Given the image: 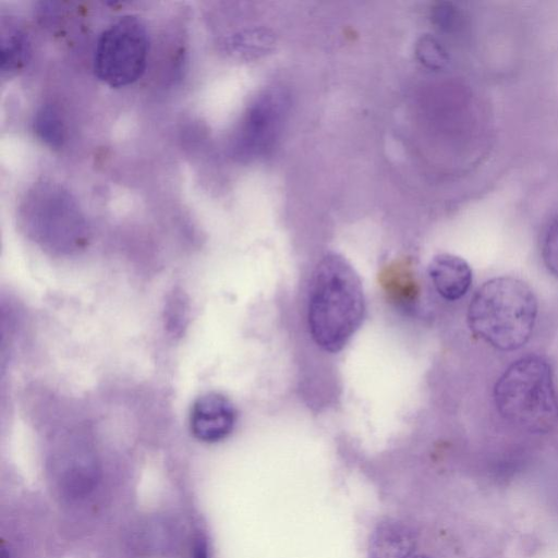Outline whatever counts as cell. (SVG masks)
Returning <instances> with one entry per match:
<instances>
[{
	"label": "cell",
	"instance_id": "1",
	"mask_svg": "<svg viewBox=\"0 0 558 558\" xmlns=\"http://www.w3.org/2000/svg\"><path fill=\"white\" fill-rule=\"evenodd\" d=\"M361 279L337 253H327L315 266L307 291L306 319L314 343L338 353L361 327L365 316Z\"/></svg>",
	"mask_w": 558,
	"mask_h": 558
},
{
	"label": "cell",
	"instance_id": "2",
	"mask_svg": "<svg viewBox=\"0 0 558 558\" xmlns=\"http://www.w3.org/2000/svg\"><path fill=\"white\" fill-rule=\"evenodd\" d=\"M538 313L537 299L524 281L495 277L474 293L466 320L474 336L500 351L522 348L531 338Z\"/></svg>",
	"mask_w": 558,
	"mask_h": 558
},
{
	"label": "cell",
	"instance_id": "3",
	"mask_svg": "<svg viewBox=\"0 0 558 558\" xmlns=\"http://www.w3.org/2000/svg\"><path fill=\"white\" fill-rule=\"evenodd\" d=\"M494 402L512 426L531 434L550 432L558 424V393L548 361L536 354L513 361L495 384Z\"/></svg>",
	"mask_w": 558,
	"mask_h": 558
},
{
	"label": "cell",
	"instance_id": "4",
	"mask_svg": "<svg viewBox=\"0 0 558 558\" xmlns=\"http://www.w3.org/2000/svg\"><path fill=\"white\" fill-rule=\"evenodd\" d=\"M20 219L27 236L51 254L80 253L89 240V228L80 204L58 183L34 185L22 202Z\"/></svg>",
	"mask_w": 558,
	"mask_h": 558
},
{
	"label": "cell",
	"instance_id": "5",
	"mask_svg": "<svg viewBox=\"0 0 558 558\" xmlns=\"http://www.w3.org/2000/svg\"><path fill=\"white\" fill-rule=\"evenodd\" d=\"M149 39L145 25L136 16L125 15L100 34L94 54L97 77L110 87H125L145 72Z\"/></svg>",
	"mask_w": 558,
	"mask_h": 558
},
{
	"label": "cell",
	"instance_id": "6",
	"mask_svg": "<svg viewBox=\"0 0 558 558\" xmlns=\"http://www.w3.org/2000/svg\"><path fill=\"white\" fill-rule=\"evenodd\" d=\"M287 97L267 92L248 107L234 137L233 151L248 160L265 155L277 140L287 112Z\"/></svg>",
	"mask_w": 558,
	"mask_h": 558
},
{
	"label": "cell",
	"instance_id": "7",
	"mask_svg": "<svg viewBox=\"0 0 558 558\" xmlns=\"http://www.w3.org/2000/svg\"><path fill=\"white\" fill-rule=\"evenodd\" d=\"M236 417V409L228 397L207 392L198 397L191 408L190 428L196 439L217 442L232 433Z\"/></svg>",
	"mask_w": 558,
	"mask_h": 558
},
{
	"label": "cell",
	"instance_id": "8",
	"mask_svg": "<svg viewBox=\"0 0 558 558\" xmlns=\"http://www.w3.org/2000/svg\"><path fill=\"white\" fill-rule=\"evenodd\" d=\"M428 276L437 293L447 301L462 299L472 286L473 275L470 265L462 257L441 253L430 260Z\"/></svg>",
	"mask_w": 558,
	"mask_h": 558
},
{
	"label": "cell",
	"instance_id": "9",
	"mask_svg": "<svg viewBox=\"0 0 558 558\" xmlns=\"http://www.w3.org/2000/svg\"><path fill=\"white\" fill-rule=\"evenodd\" d=\"M417 551L413 531L397 520L380 522L372 533L368 558H409Z\"/></svg>",
	"mask_w": 558,
	"mask_h": 558
},
{
	"label": "cell",
	"instance_id": "10",
	"mask_svg": "<svg viewBox=\"0 0 558 558\" xmlns=\"http://www.w3.org/2000/svg\"><path fill=\"white\" fill-rule=\"evenodd\" d=\"M380 284L395 302L412 303L418 295V284L411 267L404 263H392L379 275Z\"/></svg>",
	"mask_w": 558,
	"mask_h": 558
},
{
	"label": "cell",
	"instance_id": "11",
	"mask_svg": "<svg viewBox=\"0 0 558 558\" xmlns=\"http://www.w3.org/2000/svg\"><path fill=\"white\" fill-rule=\"evenodd\" d=\"M29 56V41L26 34L19 28L2 31L0 69L2 76H10L21 70Z\"/></svg>",
	"mask_w": 558,
	"mask_h": 558
},
{
	"label": "cell",
	"instance_id": "12",
	"mask_svg": "<svg viewBox=\"0 0 558 558\" xmlns=\"http://www.w3.org/2000/svg\"><path fill=\"white\" fill-rule=\"evenodd\" d=\"M34 131L46 145L52 148L62 146L65 140V124L59 109L45 105L34 119Z\"/></svg>",
	"mask_w": 558,
	"mask_h": 558
},
{
	"label": "cell",
	"instance_id": "13",
	"mask_svg": "<svg viewBox=\"0 0 558 558\" xmlns=\"http://www.w3.org/2000/svg\"><path fill=\"white\" fill-rule=\"evenodd\" d=\"M416 59L426 68L439 70L449 61V57L437 39L429 35L422 36L415 45Z\"/></svg>",
	"mask_w": 558,
	"mask_h": 558
},
{
	"label": "cell",
	"instance_id": "14",
	"mask_svg": "<svg viewBox=\"0 0 558 558\" xmlns=\"http://www.w3.org/2000/svg\"><path fill=\"white\" fill-rule=\"evenodd\" d=\"M541 255L548 271L558 278V215L548 221L542 233Z\"/></svg>",
	"mask_w": 558,
	"mask_h": 558
},
{
	"label": "cell",
	"instance_id": "15",
	"mask_svg": "<svg viewBox=\"0 0 558 558\" xmlns=\"http://www.w3.org/2000/svg\"><path fill=\"white\" fill-rule=\"evenodd\" d=\"M275 39L266 29H255L239 35L232 46L243 54L259 56L271 50Z\"/></svg>",
	"mask_w": 558,
	"mask_h": 558
},
{
	"label": "cell",
	"instance_id": "16",
	"mask_svg": "<svg viewBox=\"0 0 558 558\" xmlns=\"http://www.w3.org/2000/svg\"><path fill=\"white\" fill-rule=\"evenodd\" d=\"M432 21L442 32H454L462 24V13L451 2H439L432 9Z\"/></svg>",
	"mask_w": 558,
	"mask_h": 558
},
{
	"label": "cell",
	"instance_id": "17",
	"mask_svg": "<svg viewBox=\"0 0 558 558\" xmlns=\"http://www.w3.org/2000/svg\"><path fill=\"white\" fill-rule=\"evenodd\" d=\"M168 323L172 330L177 331L184 325L186 317V304L181 295H174L171 302L168 304Z\"/></svg>",
	"mask_w": 558,
	"mask_h": 558
},
{
	"label": "cell",
	"instance_id": "18",
	"mask_svg": "<svg viewBox=\"0 0 558 558\" xmlns=\"http://www.w3.org/2000/svg\"><path fill=\"white\" fill-rule=\"evenodd\" d=\"M193 558H208L207 547L204 542H198L194 548Z\"/></svg>",
	"mask_w": 558,
	"mask_h": 558
},
{
	"label": "cell",
	"instance_id": "19",
	"mask_svg": "<svg viewBox=\"0 0 558 558\" xmlns=\"http://www.w3.org/2000/svg\"><path fill=\"white\" fill-rule=\"evenodd\" d=\"M409 558H432V557L426 555V554L418 553V550H417L416 553H414Z\"/></svg>",
	"mask_w": 558,
	"mask_h": 558
}]
</instances>
